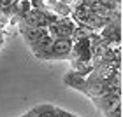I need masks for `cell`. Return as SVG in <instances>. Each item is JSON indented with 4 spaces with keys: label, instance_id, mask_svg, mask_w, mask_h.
Segmentation results:
<instances>
[{
    "label": "cell",
    "instance_id": "obj_1",
    "mask_svg": "<svg viewBox=\"0 0 123 117\" xmlns=\"http://www.w3.org/2000/svg\"><path fill=\"white\" fill-rule=\"evenodd\" d=\"M72 38L70 37H56L53 38L51 49L48 53L46 61H63L70 58V49H72Z\"/></svg>",
    "mask_w": 123,
    "mask_h": 117
},
{
    "label": "cell",
    "instance_id": "obj_2",
    "mask_svg": "<svg viewBox=\"0 0 123 117\" xmlns=\"http://www.w3.org/2000/svg\"><path fill=\"white\" fill-rule=\"evenodd\" d=\"M70 58H77L81 61H92V46H90V37L85 38H77L72 42V49H70ZM69 58V59H70Z\"/></svg>",
    "mask_w": 123,
    "mask_h": 117
},
{
    "label": "cell",
    "instance_id": "obj_3",
    "mask_svg": "<svg viewBox=\"0 0 123 117\" xmlns=\"http://www.w3.org/2000/svg\"><path fill=\"white\" fill-rule=\"evenodd\" d=\"M98 35L107 42H121V18L111 19L105 26L98 30Z\"/></svg>",
    "mask_w": 123,
    "mask_h": 117
},
{
    "label": "cell",
    "instance_id": "obj_4",
    "mask_svg": "<svg viewBox=\"0 0 123 117\" xmlns=\"http://www.w3.org/2000/svg\"><path fill=\"white\" fill-rule=\"evenodd\" d=\"M93 105L97 107L102 114H105L107 110H111L113 107L121 103V93H105L102 96H97V98H92Z\"/></svg>",
    "mask_w": 123,
    "mask_h": 117
},
{
    "label": "cell",
    "instance_id": "obj_5",
    "mask_svg": "<svg viewBox=\"0 0 123 117\" xmlns=\"http://www.w3.org/2000/svg\"><path fill=\"white\" fill-rule=\"evenodd\" d=\"M63 82H65L67 87L76 89V91H81L83 93V91H85V86H86V77L81 75V74H77V72H74V70L70 68L63 75Z\"/></svg>",
    "mask_w": 123,
    "mask_h": 117
},
{
    "label": "cell",
    "instance_id": "obj_6",
    "mask_svg": "<svg viewBox=\"0 0 123 117\" xmlns=\"http://www.w3.org/2000/svg\"><path fill=\"white\" fill-rule=\"evenodd\" d=\"M32 112L35 117H56L58 107H55L51 103H41V105H35L32 108Z\"/></svg>",
    "mask_w": 123,
    "mask_h": 117
},
{
    "label": "cell",
    "instance_id": "obj_7",
    "mask_svg": "<svg viewBox=\"0 0 123 117\" xmlns=\"http://www.w3.org/2000/svg\"><path fill=\"white\" fill-rule=\"evenodd\" d=\"M69 61H70V68L74 70V72H77V74L85 75V77L93 70L92 63H88V61H81V59H77V58H70Z\"/></svg>",
    "mask_w": 123,
    "mask_h": 117
},
{
    "label": "cell",
    "instance_id": "obj_8",
    "mask_svg": "<svg viewBox=\"0 0 123 117\" xmlns=\"http://www.w3.org/2000/svg\"><path fill=\"white\" fill-rule=\"evenodd\" d=\"M121 110L123 108H121V103H120V105H116V107H113L111 110H107V112L104 114V117H121V114H123Z\"/></svg>",
    "mask_w": 123,
    "mask_h": 117
},
{
    "label": "cell",
    "instance_id": "obj_9",
    "mask_svg": "<svg viewBox=\"0 0 123 117\" xmlns=\"http://www.w3.org/2000/svg\"><path fill=\"white\" fill-rule=\"evenodd\" d=\"M56 117H77V115H74L72 112H69V110L58 108V112H56Z\"/></svg>",
    "mask_w": 123,
    "mask_h": 117
},
{
    "label": "cell",
    "instance_id": "obj_10",
    "mask_svg": "<svg viewBox=\"0 0 123 117\" xmlns=\"http://www.w3.org/2000/svg\"><path fill=\"white\" fill-rule=\"evenodd\" d=\"M58 2L65 4V5H69V7H72V5H74V0H58Z\"/></svg>",
    "mask_w": 123,
    "mask_h": 117
},
{
    "label": "cell",
    "instance_id": "obj_11",
    "mask_svg": "<svg viewBox=\"0 0 123 117\" xmlns=\"http://www.w3.org/2000/svg\"><path fill=\"white\" fill-rule=\"evenodd\" d=\"M21 117H35V115H33V112H32V110H28V112H25Z\"/></svg>",
    "mask_w": 123,
    "mask_h": 117
}]
</instances>
